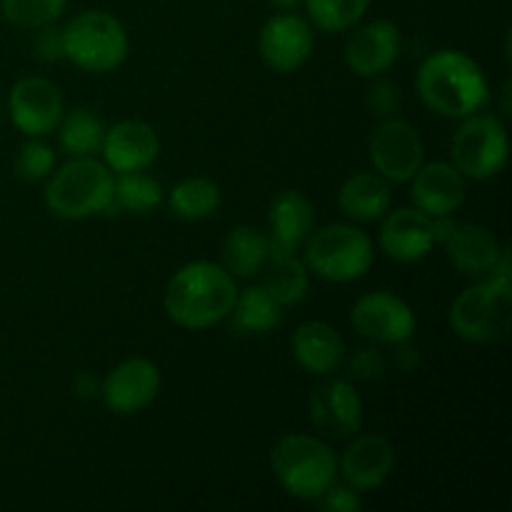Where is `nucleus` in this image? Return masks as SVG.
<instances>
[{
    "label": "nucleus",
    "mask_w": 512,
    "mask_h": 512,
    "mask_svg": "<svg viewBox=\"0 0 512 512\" xmlns=\"http://www.w3.org/2000/svg\"><path fill=\"white\" fill-rule=\"evenodd\" d=\"M68 0H0V15L5 23L23 30H38L58 23Z\"/></svg>",
    "instance_id": "31"
},
{
    "label": "nucleus",
    "mask_w": 512,
    "mask_h": 512,
    "mask_svg": "<svg viewBox=\"0 0 512 512\" xmlns=\"http://www.w3.org/2000/svg\"><path fill=\"white\" fill-rule=\"evenodd\" d=\"M105 125L93 110L73 108L63 113L58 123V143L63 153L70 158H88V155L100 153L105 138Z\"/></svg>",
    "instance_id": "27"
},
{
    "label": "nucleus",
    "mask_w": 512,
    "mask_h": 512,
    "mask_svg": "<svg viewBox=\"0 0 512 512\" xmlns=\"http://www.w3.org/2000/svg\"><path fill=\"white\" fill-rule=\"evenodd\" d=\"M310 23L323 33H343L368 13L370 0H305Z\"/></svg>",
    "instance_id": "30"
},
{
    "label": "nucleus",
    "mask_w": 512,
    "mask_h": 512,
    "mask_svg": "<svg viewBox=\"0 0 512 512\" xmlns=\"http://www.w3.org/2000/svg\"><path fill=\"white\" fill-rule=\"evenodd\" d=\"M53 165V148L40 143V140L30 138L28 143L18 150V158H15V175H18L20 180H25V183H38V180L48 178Z\"/></svg>",
    "instance_id": "32"
},
{
    "label": "nucleus",
    "mask_w": 512,
    "mask_h": 512,
    "mask_svg": "<svg viewBox=\"0 0 512 512\" xmlns=\"http://www.w3.org/2000/svg\"><path fill=\"white\" fill-rule=\"evenodd\" d=\"M270 5H275L278 10H295L305 3V0H268Z\"/></svg>",
    "instance_id": "40"
},
{
    "label": "nucleus",
    "mask_w": 512,
    "mask_h": 512,
    "mask_svg": "<svg viewBox=\"0 0 512 512\" xmlns=\"http://www.w3.org/2000/svg\"><path fill=\"white\" fill-rule=\"evenodd\" d=\"M368 155L375 173L388 183H410L425 163L423 138L408 120H400L398 115L385 118L370 135Z\"/></svg>",
    "instance_id": "9"
},
{
    "label": "nucleus",
    "mask_w": 512,
    "mask_h": 512,
    "mask_svg": "<svg viewBox=\"0 0 512 512\" xmlns=\"http://www.w3.org/2000/svg\"><path fill=\"white\" fill-rule=\"evenodd\" d=\"M320 510L325 512H358L363 510V500H360L358 490H353L350 485H330L318 500H315Z\"/></svg>",
    "instance_id": "36"
},
{
    "label": "nucleus",
    "mask_w": 512,
    "mask_h": 512,
    "mask_svg": "<svg viewBox=\"0 0 512 512\" xmlns=\"http://www.w3.org/2000/svg\"><path fill=\"white\" fill-rule=\"evenodd\" d=\"M378 243L395 263H420L433 250V220L418 208H400L383 215Z\"/></svg>",
    "instance_id": "17"
},
{
    "label": "nucleus",
    "mask_w": 512,
    "mask_h": 512,
    "mask_svg": "<svg viewBox=\"0 0 512 512\" xmlns=\"http://www.w3.org/2000/svg\"><path fill=\"white\" fill-rule=\"evenodd\" d=\"M33 55L40 60V63H58V60H65L63 28L55 23H50V25H43V28L35 30Z\"/></svg>",
    "instance_id": "34"
},
{
    "label": "nucleus",
    "mask_w": 512,
    "mask_h": 512,
    "mask_svg": "<svg viewBox=\"0 0 512 512\" xmlns=\"http://www.w3.org/2000/svg\"><path fill=\"white\" fill-rule=\"evenodd\" d=\"M453 165L470 180H490L508 165L510 143L505 123L493 113L463 118L450 143Z\"/></svg>",
    "instance_id": "8"
},
{
    "label": "nucleus",
    "mask_w": 512,
    "mask_h": 512,
    "mask_svg": "<svg viewBox=\"0 0 512 512\" xmlns=\"http://www.w3.org/2000/svg\"><path fill=\"white\" fill-rule=\"evenodd\" d=\"M393 193L390 183L378 173H355L340 185L338 205L348 218L358 223H373L390 210Z\"/></svg>",
    "instance_id": "23"
},
{
    "label": "nucleus",
    "mask_w": 512,
    "mask_h": 512,
    "mask_svg": "<svg viewBox=\"0 0 512 512\" xmlns=\"http://www.w3.org/2000/svg\"><path fill=\"white\" fill-rule=\"evenodd\" d=\"M10 120L28 138H43L58 128L65 100L58 85L48 78H20L8 95Z\"/></svg>",
    "instance_id": "11"
},
{
    "label": "nucleus",
    "mask_w": 512,
    "mask_h": 512,
    "mask_svg": "<svg viewBox=\"0 0 512 512\" xmlns=\"http://www.w3.org/2000/svg\"><path fill=\"white\" fill-rule=\"evenodd\" d=\"M350 325L355 333L380 345L408 343L418 328L415 310L390 290H373L355 300L350 310Z\"/></svg>",
    "instance_id": "10"
},
{
    "label": "nucleus",
    "mask_w": 512,
    "mask_h": 512,
    "mask_svg": "<svg viewBox=\"0 0 512 512\" xmlns=\"http://www.w3.org/2000/svg\"><path fill=\"white\" fill-rule=\"evenodd\" d=\"M315 208L310 198L300 190H280L270 200V258H290L313 233Z\"/></svg>",
    "instance_id": "16"
},
{
    "label": "nucleus",
    "mask_w": 512,
    "mask_h": 512,
    "mask_svg": "<svg viewBox=\"0 0 512 512\" xmlns=\"http://www.w3.org/2000/svg\"><path fill=\"white\" fill-rule=\"evenodd\" d=\"M168 205L175 218L198 223V220L218 213V208L223 205V190L215 180L195 175V178H185L173 185V190L168 193Z\"/></svg>",
    "instance_id": "26"
},
{
    "label": "nucleus",
    "mask_w": 512,
    "mask_h": 512,
    "mask_svg": "<svg viewBox=\"0 0 512 512\" xmlns=\"http://www.w3.org/2000/svg\"><path fill=\"white\" fill-rule=\"evenodd\" d=\"M113 170L93 155L65 163L45 185V205L60 220H85L100 213H115Z\"/></svg>",
    "instance_id": "4"
},
{
    "label": "nucleus",
    "mask_w": 512,
    "mask_h": 512,
    "mask_svg": "<svg viewBox=\"0 0 512 512\" xmlns=\"http://www.w3.org/2000/svg\"><path fill=\"white\" fill-rule=\"evenodd\" d=\"M373 240L350 223H330L305 240L308 270L330 283H353L373 265Z\"/></svg>",
    "instance_id": "7"
},
{
    "label": "nucleus",
    "mask_w": 512,
    "mask_h": 512,
    "mask_svg": "<svg viewBox=\"0 0 512 512\" xmlns=\"http://www.w3.org/2000/svg\"><path fill=\"white\" fill-rule=\"evenodd\" d=\"M165 200V190L153 175H145L143 170L135 173H118L113 183V205L115 210H128V213L145 215L158 208Z\"/></svg>",
    "instance_id": "28"
},
{
    "label": "nucleus",
    "mask_w": 512,
    "mask_h": 512,
    "mask_svg": "<svg viewBox=\"0 0 512 512\" xmlns=\"http://www.w3.org/2000/svg\"><path fill=\"white\" fill-rule=\"evenodd\" d=\"M293 358L305 373L330 375L340 368L345 358V340L338 330L323 320H308L298 325L290 338Z\"/></svg>",
    "instance_id": "21"
},
{
    "label": "nucleus",
    "mask_w": 512,
    "mask_h": 512,
    "mask_svg": "<svg viewBox=\"0 0 512 512\" xmlns=\"http://www.w3.org/2000/svg\"><path fill=\"white\" fill-rule=\"evenodd\" d=\"M395 468V448L385 435L370 433L360 435L348 445L343 458L338 460V473L343 475L345 485L358 493L378 490L385 485Z\"/></svg>",
    "instance_id": "18"
},
{
    "label": "nucleus",
    "mask_w": 512,
    "mask_h": 512,
    "mask_svg": "<svg viewBox=\"0 0 512 512\" xmlns=\"http://www.w3.org/2000/svg\"><path fill=\"white\" fill-rule=\"evenodd\" d=\"M433 220V240L435 243L445 245L450 240V235L455 233L458 223L453 220V215H438V218H430Z\"/></svg>",
    "instance_id": "38"
},
{
    "label": "nucleus",
    "mask_w": 512,
    "mask_h": 512,
    "mask_svg": "<svg viewBox=\"0 0 512 512\" xmlns=\"http://www.w3.org/2000/svg\"><path fill=\"white\" fill-rule=\"evenodd\" d=\"M270 258V240L253 225H235L223 243V268L233 278H253Z\"/></svg>",
    "instance_id": "24"
},
{
    "label": "nucleus",
    "mask_w": 512,
    "mask_h": 512,
    "mask_svg": "<svg viewBox=\"0 0 512 512\" xmlns=\"http://www.w3.org/2000/svg\"><path fill=\"white\" fill-rule=\"evenodd\" d=\"M365 103H368V110L375 118H395L400 113V108H403V90H400V85L395 80L378 75L373 80V85L368 88Z\"/></svg>",
    "instance_id": "33"
},
{
    "label": "nucleus",
    "mask_w": 512,
    "mask_h": 512,
    "mask_svg": "<svg viewBox=\"0 0 512 512\" xmlns=\"http://www.w3.org/2000/svg\"><path fill=\"white\" fill-rule=\"evenodd\" d=\"M450 328L465 343L490 345L505 340L512 325V278L490 275L465 288L450 305Z\"/></svg>",
    "instance_id": "5"
},
{
    "label": "nucleus",
    "mask_w": 512,
    "mask_h": 512,
    "mask_svg": "<svg viewBox=\"0 0 512 512\" xmlns=\"http://www.w3.org/2000/svg\"><path fill=\"white\" fill-rule=\"evenodd\" d=\"M403 48V35L393 20H373L348 38L343 60L360 78H378L388 73Z\"/></svg>",
    "instance_id": "15"
},
{
    "label": "nucleus",
    "mask_w": 512,
    "mask_h": 512,
    "mask_svg": "<svg viewBox=\"0 0 512 512\" xmlns=\"http://www.w3.org/2000/svg\"><path fill=\"white\" fill-rule=\"evenodd\" d=\"M100 153L113 173H135L158 160L160 140L153 125L143 120H120L105 130Z\"/></svg>",
    "instance_id": "19"
},
{
    "label": "nucleus",
    "mask_w": 512,
    "mask_h": 512,
    "mask_svg": "<svg viewBox=\"0 0 512 512\" xmlns=\"http://www.w3.org/2000/svg\"><path fill=\"white\" fill-rule=\"evenodd\" d=\"M413 203L428 218L453 215L465 203V178L453 163H423L413 175Z\"/></svg>",
    "instance_id": "20"
},
{
    "label": "nucleus",
    "mask_w": 512,
    "mask_h": 512,
    "mask_svg": "<svg viewBox=\"0 0 512 512\" xmlns=\"http://www.w3.org/2000/svg\"><path fill=\"white\" fill-rule=\"evenodd\" d=\"M160 368L148 358H128L115 365L100 383V398L115 415H133L148 408L160 393Z\"/></svg>",
    "instance_id": "13"
},
{
    "label": "nucleus",
    "mask_w": 512,
    "mask_h": 512,
    "mask_svg": "<svg viewBox=\"0 0 512 512\" xmlns=\"http://www.w3.org/2000/svg\"><path fill=\"white\" fill-rule=\"evenodd\" d=\"M260 58L275 73H293L308 63L313 53V28L293 10L273 15L258 38Z\"/></svg>",
    "instance_id": "14"
},
{
    "label": "nucleus",
    "mask_w": 512,
    "mask_h": 512,
    "mask_svg": "<svg viewBox=\"0 0 512 512\" xmlns=\"http://www.w3.org/2000/svg\"><path fill=\"white\" fill-rule=\"evenodd\" d=\"M350 378L363 380V383H370V380H380L388 370V360L380 353L378 348H363L350 358L348 363Z\"/></svg>",
    "instance_id": "35"
},
{
    "label": "nucleus",
    "mask_w": 512,
    "mask_h": 512,
    "mask_svg": "<svg viewBox=\"0 0 512 512\" xmlns=\"http://www.w3.org/2000/svg\"><path fill=\"white\" fill-rule=\"evenodd\" d=\"M273 475L290 498L315 503L338 478V458L323 438L283 435L270 453Z\"/></svg>",
    "instance_id": "3"
},
{
    "label": "nucleus",
    "mask_w": 512,
    "mask_h": 512,
    "mask_svg": "<svg viewBox=\"0 0 512 512\" xmlns=\"http://www.w3.org/2000/svg\"><path fill=\"white\" fill-rule=\"evenodd\" d=\"M0 120H3V108H0Z\"/></svg>",
    "instance_id": "41"
},
{
    "label": "nucleus",
    "mask_w": 512,
    "mask_h": 512,
    "mask_svg": "<svg viewBox=\"0 0 512 512\" xmlns=\"http://www.w3.org/2000/svg\"><path fill=\"white\" fill-rule=\"evenodd\" d=\"M73 393L78 395L80 400H93L95 395H100V383L95 380L93 373H88V370H80L73 380Z\"/></svg>",
    "instance_id": "37"
},
{
    "label": "nucleus",
    "mask_w": 512,
    "mask_h": 512,
    "mask_svg": "<svg viewBox=\"0 0 512 512\" xmlns=\"http://www.w3.org/2000/svg\"><path fill=\"white\" fill-rule=\"evenodd\" d=\"M238 298L235 278L218 263L195 260L183 265L165 288L163 305L178 328L208 330L223 323Z\"/></svg>",
    "instance_id": "2"
},
{
    "label": "nucleus",
    "mask_w": 512,
    "mask_h": 512,
    "mask_svg": "<svg viewBox=\"0 0 512 512\" xmlns=\"http://www.w3.org/2000/svg\"><path fill=\"white\" fill-rule=\"evenodd\" d=\"M418 95L433 113L463 120L490 103V83L478 60L455 48L430 53L418 68Z\"/></svg>",
    "instance_id": "1"
},
{
    "label": "nucleus",
    "mask_w": 512,
    "mask_h": 512,
    "mask_svg": "<svg viewBox=\"0 0 512 512\" xmlns=\"http://www.w3.org/2000/svg\"><path fill=\"white\" fill-rule=\"evenodd\" d=\"M228 318L230 328L238 335H265L283 323V305L263 285H253V288H245L243 293L238 290V298H235Z\"/></svg>",
    "instance_id": "25"
},
{
    "label": "nucleus",
    "mask_w": 512,
    "mask_h": 512,
    "mask_svg": "<svg viewBox=\"0 0 512 512\" xmlns=\"http://www.w3.org/2000/svg\"><path fill=\"white\" fill-rule=\"evenodd\" d=\"M395 363H398L400 370H415L420 365V353L415 348H410V345L400 343V350L398 355H395Z\"/></svg>",
    "instance_id": "39"
},
{
    "label": "nucleus",
    "mask_w": 512,
    "mask_h": 512,
    "mask_svg": "<svg viewBox=\"0 0 512 512\" xmlns=\"http://www.w3.org/2000/svg\"><path fill=\"white\" fill-rule=\"evenodd\" d=\"M310 285V270L303 260H298L295 255L290 258H278L270 260V270L265 275L263 288L278 300L280 305H295L308 295Z\"/></svg>",
    "instance_id": "29"
},
{
    "label": "nucleus",
    "mask_w": 512,
    "mask_h": 512,
    "mask_svg": "<svg viewBox=\"0 0 512 512\" xmlns=\"http://www.w3.org/2000/svg\"><path fill=\"white\" fill-rule=\"evenodd\" d=\"M363 400L348 380H325L310 393L308 418L325 438H353L363 428Z\"/></svg>",
    "instance_id": "12"
},
{
    "label": "nucleus",
    "mask_w": 512,
    "mask_h": 512,
    "mask_svg": "<svg viewBox=\"0 0 512 512\" xmlns=\"http://www.w3.org/2000/svg\"><path fill=\"white\" fill-rule=\"evenodd\" d=\"M63 40L65 60L95 75L118 70L130 50L123 23L105 10H83L75 15L63 28Z\"/></svg>",
    "instance_id": "6"
},
{
    "label": "nucleus",
    "mask_w": 512,
    "mask_h": 512,
    "mask_svg": "<svg viewBox=\"0 0 512 512\" xmlns=\"http://www.w3.org/2000/svg\"><path fill=\"white\" fill-rule=\"evenodd\" d=\"M445 250H448L450 263L460 273L470 275V278H483V275H488L495 268L505 248H500L493 230H488L485 225L463 223L450 235Z\"/></svg>",
    "instance_id": "22"
}]
</instances>
